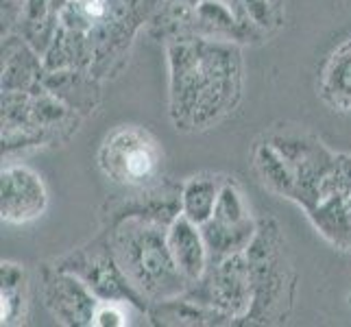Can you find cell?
<instances>
[{"mask_svg":"<svg viewBox=\"0 0 351 327\" xmlns=\"http://www.w3.org/2000/svg\"><path fill=\"white\" fill-rule=\"evenodd\" d=\"M157 149L147 133L138 129H123L107 140L103 151V166L114 179L123 184H142L157 171Z\"/></svg>","mask_w":351,"mask_h":327,"instance_id":"6da1fadb","label":"cell"},{"mask_svg":"<svg viewBox=\"0 0 351 327\" xmlns=\"http://www.w3.org/2000/svg\"><path fill=\"white\" fill-rule=\"evenodd\" d=\"M81 7L92 18L103 16V11H105V3H103V0H81Z\"/></svg>","mask_w":351,"mask_h":327,"instance_id":"7a4b0ae2","label":"cell"}]
</instances>
